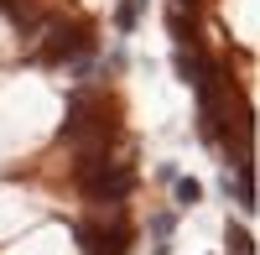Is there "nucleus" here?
I'll return each mask as SVG.
<instances>
[{"instance_id": "obj_5", "label": "nucleus", "mask_w": 260, "mask_h": 255, "mask_svg": "<svg viewBox=\"0 0 260 255\" xmlns=\"http://www.w3.org/2000/svg\"><path fill=\"white\" fill-rule=\"evenodd\" d=\"M172 198H177V208H198V198H203V187L192 182V177H172Z\"/></svg>"}, {"instance_id": "obj_6", "label": "nucleus", "mask_w": 260, "mask_h": 255, "mask_svg": "<svg viewBox=\"0 0 260 255\" xmlns=\"http://www.w3.org/2000/svg\"><path fill=\"white\" fill-rule=\"evenodd\" d=\"M224 255H255V240H250V229L229 224V250H224Z\"/></svg>"}, {"instance_id": "obj_4", "label": "nucleus", "mask_w": 260, "mask_h": 255, "mask_svg": "<svg viewBox=\"0 0 260 255\" xmlns=\"http://www.w3.org/2000/svg\"><path fill=\"white\" fill-rule=\"evenodd\" d=\"M141 11H146V0H120V6H115V31L130 37V31L141 26Z\"/></svg>"}, {"instance_id": "obj_1", "label": "nucleus", "mask_w": 260, "mask_h": 255, "mask_svg": "<svg viewBox=\"0 0 260 255\" xmlns=\"http://www.w3.org/2000/svg\"><path fill=\"white\" fill-rule=\"evenodd\" d=\"M89 47H94V37L83 31V26L52 21V26H47V37L37 42V57H42V62H68V57H83Z\"/></svg>"}, {"instance_id": "obj_2", "label": "nucleus", "mask_w": 260, "mask_h": 255, "mask_svg": "<svg viewBox=\"0 0 260 255\" xmlns=\"http://www.w3.org/2000/svg\"><path fill=\"white\" fill-rule=\"evenodd\" d=\"M78 235H83V255H125V245H130L120 208H115V219H89Z\"/></svg>"}, {"instance_id": "obj_3", "label": "nucleus", "mask_w": 260, "mask_h": 255, "mask_svg": "<svg viewBox=\"0 0 260 255\" xmlns=\"http://www.w3.org/2000/svg\"><path fill=\"white\" fill-rule=\"evenodd\" d=\"M224 193L245 208V214H255V182H250V167H234V172H224Z\"/></svg>"}]
</instances>
